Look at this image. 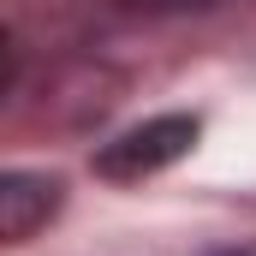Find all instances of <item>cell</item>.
Segmentation results:
<instances>
[{"label": "cell", "instance_id": "obj_1", "mask_svg": "<svg viewBox=\"0 0 256 256\" xmlns=\"http://www.w3.org/2000/svg\"><path fill=\"white\" fill-rule=\"evenodd\" d=\"M191 143H196V120L191 114H161V120H143V126H131L126 137H114V143L96 155V173H102V179H143V173L173 167Z\"/></svg>", "mask_w": 256, "mask_h": 256}, {"label": "cell", "instance_id": "obj_2", "mask_svg": "<svg viewBox=\"0 0 256 256\" xmlns=\"http://www.w3.org/2000/svg\"><path fill=\"white\" fill-rule=\"evenodd\" d=\"M54 208H60V179H48V173H6L0 179V238L24 244Z\"/></svg>", "mask_w": 256, "mask_h": 256}, {"label": "cell", "instance_id": "obj_3", "mask_svg": "<svg viewBox=\"0 0 256 256\" xmlns=\"http://www.w3.org/2000/svg\"><path fill=\"white\" fill-rule=\"evenodd\" d=\"M114 6H131V12H173V6H202V0H114Z\"/></svg>", "mask_w": 256, "mask_h": 256}]
</instances>
